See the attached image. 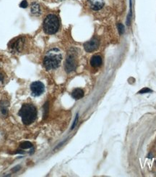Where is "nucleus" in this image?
Instances as JSON below:
<instances>
[{
	"mask_svg": "<svg viewBox=\"0 0 156 177\" xmlns=\"http://www.w3.org/2000/svg\"><path fill=\"white\" fill-rule=\"evenodd\" d=\"M32 147H33V145H32V144L29 142H25L20 144V148L23 149H28L32 148Z\"/></svg>",
	"mask_w": 156,
	"mask_h": 177,
	"instance_id": "obj_12",
	"label": "nucleus"
},
{
	"mask_svg": "<svg viewBox=\"0 0 156 177\" xmlns=\"http://www.w3.org/2000/svg\"><path fill=\"white\" fill-rule=\"evenodd\" d=\"M99 47V41L96 38H93L90 41L84 44V48L87 52H92L95 51Z\"/></svg>",
	"mask_w": 156,
	"mask_h": 177,
	"instance_id": "obj_7",
	"label": "nucleus"
},
{
	"mask_svg": "<svg viewBox=\"0 0 156 177\" xmlns=\"http://www.w3.org/2000/svg\"><path fill=\"white\" fill-rule=\"evenodd\" d=\"M28 4L27 1H26V0H23V1L21 2L20 5V7L22 8H26L28 7Z\"/></svg>",
	"mask_w": 156,
	"mask_h": 177,
	"instance_id": "obj_15",
	"label": "nucleus"
},
{
	"mask_svg": "<svg viewBox=\"0 0 156 177\" xmlns=\"http://www.w3.org/2000/svg\"><path fill=\"white\" fill-rule=\"evenodd\" d=\"M43 31L47 34H54L59 29V21L57 15L50 14L47 15L43 25Z\"/></svg>",
	"mask_w": 156,
	"mask_h": 177,
	"instance_id": "obj_3",
	"label": "nucleus"
},
{
	"mask_svg": "<svg viewBox=\"0 0 156 177\" xmlns=\"http://www.w3.org/2000/svg\"><path fill=\"white\" fill-rule=\"evenodd\" d=\"M3 81H4V78H3V76H2V74H0V86L2 85L3 84Z\"/></svg>",
	"mask_w": 156,
	"mask_h": 177,
	"instance_id": "obj_16",
	"label": "nucleus"
},
{
	"mask_svg": "<svg viewBox=\"0 0 156 177\" xmlns=\"http://www.w3.org/2000/svg\"><path fill=\"white\" fill-rule=\"evenodd\" d=\"M77 119H78V116H77V117H76V118H75V122H74V124L72 125V129H73V128H75V126L76 124H77Z\"/></svg>",
	"mask_w": 156,
	"mask_h": 177,
	"instance_id": "obj_17",
	"label": "nucleus"
},
{
	"mask_svg": "<svg viewBox=\"0 0 156 177\" xmlns=\"http://www.w3.org/2000/svg\"><path fill=\"white\" fill-rule=\"evenodd\" d=\"M151 92L152 91H151L150 89V88H144L142 90H140V91H139V92H138V93H139V94H145V93H148V92Z\"/></svg>",
	"mask_w": 156,
	"mask_h": 177,
	"instance_id": "obj_14",
	"label": "nucleus"
},
{
	"mask_svg": "<svg viewBox=\"0 0 156 177\" xmlns=\"http://www.w3.org/2000/svg\"><path fill=\"white\" fill-rule=\"evenodd\" d=\"M61 60L62 54L61 51L57 48H53L46 52L43 63L46 70H54L60 65Z\"/></svg>",
	"mask_w": 156,
	"mask_h": 177,
	"instance_id": "obj_1",
	"label": "nucleus"
},
{
	"mask_svg": "<svg viewBox=\"0 0 156 177\" xmlns=\"http://www.w3.org/2000/svg\"><path fill=\"white\" fill-rule=\"evenodd\" d=\"M117 28H118V30H119V34H123L124 32V26L123 24L121 23H119L117 25Z\"/></svg>",
	"mask_w": 156,
	"mask_h": 177,
	"instance_id": "obj_13",
	"label": "nucleus"
},
{
	"mask_svg": "<svg viewBox=\"0 0 156 177\" xmlns=\"http://www.w3.org/2000/svg\"><path fill=\"white\" fill-rule=\"evenodd\" d=\"M65 68L67 73H70L76 69V68H77V59H76L75 53L69 52V55H67V59H66Z\"/></svg>",
	"mask_w": 156,
	"mask_h": 177,
	"instance_id": "obj_5",
	"label": "nucleus"
},
{
	"mask_svg": "<svg viewBox=\"0 0 156 177\" xmlns=\"http://www.w3.org/2000/svg\"><path fill=\"white\" fill-rule=\"evenodd\" d=\"M88 2L93 10H99L104 5V0H88Z\"/></svg>",
	"mask_w": 156,
	"mask_h": 177,
	"instance_id": "obj_8",
	"label": "nucleus"
},
{
	"mask_svg": "<svg viewBox=\"0 0 156 177\" xmlns=\"http://www.w3.org/2000/svg\"><path fill=\"white\" fill-rule=\"evenodd\" d=\"M31 94L33 96H39L44 92L45 86L41 81L33 82L31 85Z\"/></svg>",
	"mask_w": 156,
	"mask_h": 177,
	"instance_id": "obj_6",
	"label": "nucleus"
},
{
	"mask_svg": "<svg viewBox=\"0 0 156 177\" xmlns=\"http://www.w3.org/2000/svg\"><path fill=\"white\" fill-rule=\"evenodd\" d=\"M26 41L24 37H18L9 44V49L13 52L22 53L26 49Z\"/></svg>",
	"mask_w": 156,
	"mask_h": 177,
	"instance_id": "obj_4",
	"label": "nucleus"
},
{
	"mask_svg": "<svg viewBox=\"0 0 156 177\" xmlns=\"http://www.w3.org/2000/svg\"><path fill=\"white\" fill-rule=\"evenodd\" d=\"M31 11V13L33 14V15L38 16V15H41V7H40L39 4H38L36 2L32 3Z\"/></svg>",
	"mask_w": 156,
	"mask_h": 177,
	"instance_id": "obj_9",
	"label": "nucleus"
},
{
	"mask_svg": "<svg viewBox=\"0 0 156 177\" xmlns=\"http://www.w3.org/2000/svg\"><path fill=\"white\" fill-rule=\"evenodd\" d=\"M72 97L75 100L81 99V98H83L84 96L83 90L79 88H75V89L72 92Z\"/></svg>",
	"mask_w": 156,
	"mask_h": 177,
	"instance_id": "obj_11",
	"label": "nucleus"
},
{
	"mask_svg": "<svg viewBox=\"0 0 156 177\" xmlns=\"http://www.w3.org/2000/svg\"><path fill=\"white\" fill-rule=\"evenodd\" d=\"M22 122L25 125H30L35 121L37 117V110L32 104H24L19 110Z\"/></svg>",
	"mask_w": 156,
	"mask_h": 177,
	"instance_id": "obj_2",
	"label": "nucleus"
},
{
	"mask_svg": "<svg viewBox=\"0 0 156 177\" xmlns=\"http://www.w3.org/2000/svg\"><path fill=\"white\" fill-rule=\"evenodd\" d=\"M91 65L94 68L99 67V66L102 64L101 57L98 55L93 56V57H92L91 60Z\"/></svg>",
	"mask_w": 156,
	"mask_h": 177,
	"instance_id": "obj_10",
	"label": "nucleus"
}]
</instances>
